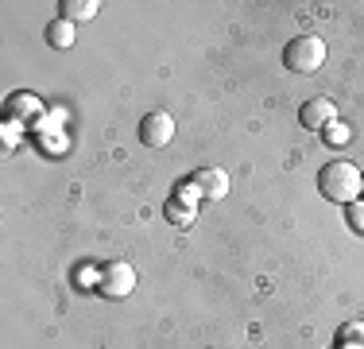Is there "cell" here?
<instances>
[{"mask_svg": "<svg viewBox=\"0 0 364 349\" xmlns=\"http://www.w3.org/2000/svg\"><path fill=\"white\" fill-rule=\"evenodd\" d=\"M360 187H364V174L353 160H333L318 171V194L329 198V202H357L360 198Z\"/></svg>", "mask_w": 364, "mask_h": 349, "instance_id": "1", "label": "cell"}, {"mask_svg": "<svg viewBox=\"0 0 364 349\" xmlns=\"http://www.w3.org/2000/svg\"><path fill=\"white\" fill-rule=\"evenodd\" d=\"M326 63V39L322 35H294V39L283 47V66L294 70V74H314Z\"/></svg>", "mask_w": 364, "mask_h": 349, "instance_id": "2", "label": "cell"}, {"mask_svg": "<svg viewBox=\"0 0 364 349\" xmlns=\"http://www.w3.org/2000/svg\"><path fill=\"white\" fill-rule=\"evenodd\" d=\"M132 287H136V268L128 260H109L97 272V291L105 299H124V295H132Z\"/></svg>", "mask_w": 364, "mask_h": 349, "instance_id": "3", "label": "cell"}, {"mask_svg": "<svg viewBox=\"0 0 364 349\" xmlns=\"http://www.w3.org/2000/svg\"><path fill=\"white\" fill-rule=\"evenodd\" d=\"M140 140L147 147H167L171 140H175V117L163 113V109L147 113V117L140 120Z\"/></svg>", "mask_w": 364, "mask_h": 349, "instance_id": "4", "label": "cell"}, {"mask_svg": "<svg viewBox=\"0 0 364 349\" xmlns=\"http://www.w3.org/2000/svg\"><path fill=\"white\" fill-rule=\"evenodd\" d=\"M299 120H302L306 128H314V132H318V128L326 132V128L337 120V105L329 101V98H310V101H302V109H299Z\"/></svg>", "mask_w": 364, "mask_h": 349, "instance_id": "5", "label": "cell"}, {"mask_svg": "<svg viewBox=\"0 0 364 349\" xmlns=\"http://www.w3.org/2000/svg\"><path fill=\"white\" fill-rule=\"evenodd\" d=\"M190 187H194L202 198H225L229 194V174H225L221 167H198L194 174H190Z\"/></svg>", "mask_w": 364, "mask_h": 349, "instance_id": "6", "label": "cell"}, {"mask_svg": "<svg viewBox=\"0 0 364 349\" xmlns=\"http://www.w3.org/2000/svg\"><path fill=\"white\" fill-rule=\"evenodd\" d=\"M198 198H202V194H198V190L190 187V179H186L182 187H175V198L167 202V217H171L175 225H190V222H194V206H198Z\"/></svg>", "mask_w": 364, "mask_h": 349, "instance_id": "7", "label": "cell"}, {"mask_svg": "<svg viewBox=\"0 0 364 349\" xmlns=\"http://www.w3.org/2000/svg\"><path fill=\"white\" fill-rule=\"evenodd\" d=\"M39 113H43V101L36 93H12V98H8V120H16V125L39 117Z\"/></svg>", "mask_w": 364, "mask_h": 349, "instance_id": "8", "label": "cell"}, {"mask_svg": "<svg viewBox=\"0 0 364 349\" xmlns=\"http://www.w3.org/2000/svg\"><path fill=\"white\" fill-rule=\"evenodd\" d=\"M63 20H70V24H77V20H93L97 16V0H63Z\"/></svg>", "mask_w": 364, "mask_h": 349, "instance_id": "9", "label": "cell"}, {"mask_svg": "<svg viewBox=\"0 0 364 349\" xmlns=\"http://www.w3.org/2000/svg\"><path fill=\"white\" fill-rule=\"evenodd\" d=\"M47 43H50V47H58V51H66L74 43V24L63 20V16H58V20H50L47 24Z\"/></svg>", "mask_w": 364, "mask_h": 349, "instance_id": "10", "label": "cell"}, {"mask_svg": "<svg viewBox=\"0 0 364 349\" xmlns=\"http://www.w3.org/2000/svg\"><path fill=\"white\" fill-rule=\"evenodd\" d=\"M337 349H364V322H345L337 330Z\"/></svg>", "mask_w": 364, "mask_h": 349, "instance_id": "11", "label": "cell"}, {"mask_svg": "<svg viewBox=\"0 0 364 349\" xmlns=\"http://www.w3.org/2000/svg\"><path fill=\"white\" fill-rule=\"evenodd\" d=\"M353 140V128L341 125V120H333V125L326 128V144H349Z\"/></svg>", "mask_w": 364, "mask_h": 349, "instance_id": "12", "label": "cell"}, {"mask_svg": "<svg viewBox=\"0 0 364 349\" xmlns=\"http://www.w3.org/2000/svg\"><path fill=\"white\" fill-rule=\"evenodd\" d=\"M349 225L357 233H364V198H357V202H349Z\"/></svg>", "mask_w": 364, "mask_h": 349, "instance_id": "13", "label": "cell"}, {"mask_svg": "<svg viewBox=\"0 0 364 349\" xmlns=\"http://www.w3.org/2000/svg\"><path fill=\"white\" fill-rule=\"evenodd\" d=\"M20 128L23 125H16V120H4V152H12V147L20 144Z\"/></svg>", "mask_w": 364, "mask_h": 349, "instance_id": "14", "label": "cell"}, {"mask_svg": "<svg viewBox=\"0 0 364 349\" xmlns=\"http://www.w3.org/2000/svg\"><path fill=\"white\" fill-rule=\"evenodd\" d=\"M360 194H364V187H360Z\"/></svg>", "mask_w": 364, "mask_h": 349, "instance_id": "15", "label": "cell"}]
</instances>
